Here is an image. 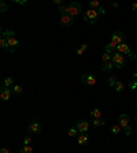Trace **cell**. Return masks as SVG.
I'll use <instances>...</instances> for the list:
<instances>
[{
	"label": "cell",
	"instance_id": "obj_28",
	"mask_svg": "<svg viewBox=\"0 0 137 153\" xmlns=\"http://www.w3.org/2000/svg\"><path fill=\"white\" fill-rule=\"evenodd\" d=\"M86 49H88V44H82L80 48H78V49H77V55H82Z\"/></svg>",
	"mask_w": 137,
	"mask_h": 153
},
{
	"label": "cell",
	"instance_id": "obj_10",
	"mask_svg": "<svg viewBox=\"0 0 137 153\" xmlns=\"http://www.w3.org/2000/svg\"><path fill=\"white\" fill-rule=\"evenodd\" d=\"M11 93H13V90L10 89V88H1V90H0V99L3 100V101H8L10 99H11Z\"/></svg>",
	"mask_w": 137,
	"mask_h": 153
},
{
	"label": "cell",
	"instance_id": "obj_6",
	"mask_svg": "<svg viewBox=\"0 0 137 153\" xmlns=\"http://www.w3.org/2000/svg\"><path fill=\"white\" fill-rule=\"evenodd\" d=\"M125 40H126V36H125V33L122 32H114V34L111 36V42H115V44H122V42H125Z\"/></svg>",
	"mask_w": 137,
	"mask_h": 153
},
{
	"label": "cell",
	"instance_id": "obj_8",
	"mask_svg": "<svg viewBox=\"0 0 137 153\" xmlns=\"http://www.w3.org/2000/svg\"><path fill=\"white\" fill-rule=\"evenodd\" d=\"M73 16H70L69 14H66V15H62L61 16V25L63 26V27H70L71 25H73Z\"/></svg>",
	"mask_w": 137,
	"mask_h": 153
},
{
	"label": "cell",
	"instance_id": "obj_35",
	"mask_svg": "<svg viewBox=\"0 0 137 153\" xmlns=\"http://www.w3.org/2000/svg\"><path fill=\"white\" fill-rule=\"evenodd\" d=\"M97 13H99V15H104V14H106V10H104V7H100V8L97 10Z\"/></svg>",
	"mask_w": 137,
	"mask_h": 153
},
{
	"label": "cell",
	"instance_id": "obj_26",
	"mask_svg": "<svg viewBox=\"0 0 137 153\" xmlns=\"http://www.w3.org/2000/svg\"><path fill=\"white\" fill-rule=\"evenodd\" d=\"M21 153H33V148L30 145H23V148L21 149Z\"/></svg>",
	"mask_w": 137,
	"mask_h": 153
},
{
	"label": "cell",
	"instance_id": "obj_34",
	"mask_svg": "<svg viewBox=\"0 0 137 153\" xmlns=\"http://www.w3.org/2000/svg\"><path fill=\"white\" fill-rule=\"evenodd\" d=\"M124 133H125V135H130L132 134V127L129 126V127H126V128H124Z\"/></svg>",
	"mask_w": 137,
	"mask_h": 153
},
{
	"label": "cell",
	"instance_id": "obj_37",
	"mask_svg": "<svg viewBox=\"0 0 137 153\" xmlns=\"http://www.w3.org/2000/svg\"><path fill=\"white\" fill-rule=\"evenodd\" d=\"M0 153H11V152H10L8 148H1V149H0Z\"/></svg>",
	"mask_w": 137,
	"mask_h": 153
},
{
	"label": "cell",
	"instance_id": "obj_14",
	"mask_svg": "<svg viewBox=\"0 0 137 153\" xmlns=\"http://www.w3.org/2000/svg\"><path fill=\"white\" fill-rule=\"evenodd\" d=\"M91 116H92V119H102V109L93 108L91 111Z\"/></svg>",
	"mask_w": 137,
	"mask_h": 153
},
{
	"label": "cell",
	"instance_id": "obj_27",
	"mask_svg": "<svg viewBox=\"0 0 137 153\" xmlns=\"http://www.w3.org/2000/svg\"><path fill=\"white\" fill-rule=\"evenodd\" d=\"M89 6H91V8H93V10H99L100 7H102V6H100V3L97 1V0H93V1H91Z\"/></svg>",
	"mask_w": 137,
	"mask_h": 153
},
{
	"label": "cell",
	"instance_id": "obj_33",
	"mask_svg": "<svg viewBox=\"0 0 137 153\" xmlns=\"http://www.w3.org/2000/svg\"><path fill=\"white\" fill-rule=\"evenodd\" d=\"M30 142H32L30 137H29V135H26V137L23 138V145H30Z\"/></svg>",
	"mask_w": 137,
	"mask_h": 153
},
{
	"label": "cell",
	"instance_id": "obj_17",
	"mask_svg": "<svg viewBox=\"0 0 137 153\" xmlns=\"http://www.w3.org/2000/svg\"><path fill=\"white\" fill-rule=\"evenodd\" d=\"M114 88H115V92L117 93H122L125 90V83L122 82V81H118V82L115 83Z\"/></svg>",
	"mask_w": 137,
	"mask_h": 153
},
{
	"label": "cell",
	"instance_id": "obj_4",
	"mask_svg": "<svg viewBox=\"0 0 137 153\" xmlns=\"http://www.w3.org/2000/svg\"><path fill=\"white\" fill-rule=\"evenodd\" d=\"M81 82L85 83V85H88V86H95L97 81H96V76L93 75V74L85 73V74L81 75Z\"/></svg>",
	"mask_w": 137,
	"mask_h": 153
},
{
	"label": "cell",
	"instance_id": "obj_19",
	"mask_svg": "<svg viewBox=\"0 0 137 153\" xmlns=\"http://www.w3.org/2000/svg\"><path fill=\"white\" fill-rule=\"evenodd\" d=\"M11 90H13V93L14 94H16V96H19V94H22V92H23V88L21 85H14L13 88H11Z\"/></svg>",
	"mask_w": 137,
	"mask_h": 153
},
{
	"label": "cell",
	"instance_id": "obj_24",
	"mask_svg": "<svg viewBox=\"0 0 137 153\" xmlns=\"http://www.w3.org/2000/svg\"><path fill=\"white\" fill-rule=\"evenodd\" d=\"M77 134H78V130H77L76 127H70V128H69V131H67V135H69V137H71V138L76 137Z\"/></svg>",
	"mask_w": 137,
	"mask_h": 153
},
{
	"label": "cell",
	"instance_id": "obj_30",
	"mask_svg": "<svg viewBox=\"0 0 137 153\" xmlns=\"http://www.w3.org/2000/svg\"><path fill=\"white\" fill-rule=\"evenodd\" d=\"M102 60H103V63H106V62H110V60H112V55H110V53H107V52H106V53L102 56Z\"/></svg>",
	"mask_w": 137,
	"mask_h": 153
},
{
	"label": "cell",
	"instance_id": "obj_9",
	"mask_svg": "<svg viewBox=\"0 0 137 153\" xmlns=\"http://www.w3.org/2000/svg\"><path fill=\"white\" fill-rule=\"evenodd\" d=\"M7 45H8V51L10 52H15L16 49H18V47H19V41L16 40L15 37L8 38V40H7Z\"/></svg>",
	"mask_w": 137,
	"mask_h": 153
},
{
	"label": "cell",
	"instance_id": "obj_1",
	"mask_svg": "<svg viewBox=\"0 0 137 153\" xmlns=\"http://www.w3.org/2000/svg\"><path fill=\"white\" fill-rule=\"evenodd\" d=\"M99 18V13H97V10H93V8H89L88 11H85V15H84V21L88 23H95Z\"/></svg>",
	"mask_w": 137,
	"mask_h": 153
},
{
	"label": "cell",
	"instance_id": "obj_15",
	"mask_svg": "<svg viewBox=\"0 0 137 153\" xmlns=\"http://www.w3.org/2000/svg\"><path fill=\"white\" fill-rule=\"evenodd\" d=\"M77 142H78V145H86L88 143V135L86 134H80L78 138H77Z\"/></svg>",
	"mask_w": 137,
	"mask_h": 153
},
{
	"label": "cell",
	"instance_id": "obj_13",
	"mask_svg": "<svg viewBox=\"0 0 137 153\" xmlns=\"http://www.w3.org/2000/svg\"><path fill=\"white\" fill-rule=\"evenodd\" d=\"M132 52L130 47H129V44H126V42H122V44L118 45V53H122V55H129Z\"/></svg>",
	"mask_w": 137,
	"mask_h": 153
},
{
	"label": "cell",
	"instance_id": "obj_39",
	"mask_svg": "<svg viewBox=\"0 0 137 153\" xmlns=\"http://www.w3.org/2000/svg\"><path fill=\"white\" fill-rule=\"evenodd\" d=\"M133 79H136V81H137V70L133 73Z\"/></svg>",
	"mask_w": 137,
	"mask_h": 153
},
{
	"label": "cell",
	"instance_id": "obj_32",
	"mask_svg": "<svg viewBox=\"0 0 137 153\" xmlns=\"http://www.w3.org/2000/svg\"><path fill=\"white\" fill-rule=\"evenodd\" d=\"M0 11H1V13H6L7 11V4H6V1H3V0L0 1Z\"/></svg>",
	"mask_w": 137,
	"mask_h": 153
},
{
	"label": "cell",
	"instance_id": "obj_42",
	"mask_svg": "<svg viewBox=\"0 0 137 153\" xmlns=\"http://www.w3.org/2000/svg\"><path fill=\"white\" fill-rule=\"evenodd\" d=\"M134 119H136V122H137V114H136V116H134Z\"/></svg>",
	"mask_w": 137,
	"mask_h": 153
},
{
	"label": "cell",
	"instance_id": "obj_12",
	"mask_svg": "<svg viewBox=\"0 0 137 153\" xmlns=\"http://www.w3.org/2000/svg\"><path fill=\"white\" fill-rule=\"evenodd\" d=\"M106 52L110 55H115L118 52V44H115V42H111L110 41L109 44L106 45Z\"/></svg>",
	"mask_w": 137,
	"mask_h": 153
},
{
	"label": "cell",
	"instance_id": "obj_3",
	"mask_svg": "<svg viewBox=\"0 0 137 153\" xmlns=\"http://www.w3.org/2000/svg\"><path fill=\"white\" fill-rule=\"evenodd\" d=\"M112 63L115 64L117 68H122V67L126 64V57H125V55L117 52L115 55H112Z\"/></svg>",
	"mask_w": 137,
	"mask_h": 153
},
{
	"label": "cell",
	"instance_id": "obj_41",
	"mask_svg": "<svg viewBox=\"0 0 137 153\" xmlns=\"http://www.w3.org/2000/svg\"><path fill=\"white\" fill-rule=\"evenodd\" d=\"M111 6L112 7H119V4L118 3H111Z\"/></svg>",
	"mask_w": 137,
	"mask_h": 153
},
{
	"label": "cell",
	"instance_id": "obj_18",
	"mask_svg": "<svg viewBox=\"0 0 137 153\" xmlns=\"http://www.w3.org/2000/svg\"><path fill=\"white\" fill-rule=\"evenodd\" d=\"M4 86H6V88H10V89L13 88L14 86V78L13 76H6V78H4Z\"/></svg>",
	"mask_w": 137,
	"mask_h": 153
},
{
	"label": "cell",
	"instance_id": "obj_21",
	"mask_svg": "<svg viewBox=\"0 0 137 153\" xmlns=\"http://www.w3.org/2000/svg\"><path fill=\"white\" fill-rule=\"evenodd\" d=\"M58 13L62 15H66L67 14V6L66 4H61V6H58Z\"/></svg>",
	"mask_w": 137,
	"mask_h": 153
},
{
	"label": "cell",
	"instance_id": "obj_22",
	"mask_svg": "<svg viewBox=\"0 0 137 153\" xmlns=\"http://www.w3.org/2000/svg\"><path fill=\"white\" fill-rule=\"evenodd\" d=\"M122 131V127L121 126H119V124H114V126H112L111 127V133L114 134V135H117V134H119Z\"/></svg>",
	"mask_w": 137,
	"mask_h": 153
},
{
	"label": "cell",
	"instance_id": "obj_5",
	"mask_svg": "<svg viewBox=\"0 0 137 153\" xmlns=\"http://www.w3.org/2000/svg\"><path fill=\"white\" fill-rule=\"evenodd\" d=\"M76 128L78 130L80 134H86V131L89 130V123L84 119H80V120L76 122Z\"/></svg>",
	"mask_w": 137,
	"mask_h": 153
},
{
	"label": "cell",
	"instance_id": "obj_36",
	"mask_svg": "<svg viewBox=\"0 0 137 153\" xmlns=\"http://www.w3.org/2000/svg\"><path fill=\"white\" fill-rule=\"evenodd\" d=\"M14 3H16V4H21V6H23V4H26V0H14Z\"/></svg>",
	"mask_w": 137,
	"mask_h": 153
},
{
	"label": "cell",
	"instance_id": "obj_38",
	"mask_svg": "<svg viewBox=\"0 0 137 153\" xmlns=\"http://www.w3.org/2000/svg\"><path fill=\"white\" fill-rule=\"evenodd\" d=\"M132 8H133V11H134V13H137V1H136V3H133V6H132Z\"/></svg>",
	"mask_w": 137,
	"mask_h": 153
},
{
	"label": "cell",
	"instance_id": "obj_43",
	"mask_svg": "<svg viewBox=\"0 0 137 153\" xmlns=\"http://www.w3.org/2000/svg\"><path fill=\"white\" fill-rule=\"evenodd\" d=\"M136 109H137V102H136Z\"/></svg>",
	"mask_w": 137,
	"mask_h": 153
},
{
	"label": "cell",
	"instance_id": "obj_29",
	"mask_svg": "<svg viewBox=\"0 0 137 153\" xmlns=\"http://www.w3.org/2000/svg\"><path fill=\"white\" fill-rule=\"evenodd\" d=\"M0 48L1 49H8V45H7V40L4 37L0 38Z\"/></svg>",
	"mask_w": 137,
	"mask_h": 153
},
{
	"label": "cell",
	"instance_id": "obj_31",
	"mask_svg": "<svg viewBox=\"0 0 137 153\" xmlns=\"http://www.w3.org/2000/svg\"><path fill=\"white\" fill-rule=\"evenodd\" d=\"M129 89H130L132 92H136L137 90V81L136 79H133L130 83H129Z\"/></svg>",
	"mask_w": 137,
	"mask_h": 153
},
{
	"label": "cell",
	"instance_id": "obj_20",
	"mask_svg": "<svg viewBox=\"0 0 137 153\" xmlns=\"http://www.w3.org/2000/svg\"><path fill=\"white\" fill-rule=\"evenodd\" d=\"M112 67H115V64L112 63V60H110V62H106V63H103L102 70H103V71H110Z\"/></svg>",
	"mask_w": 137,
	"mask_h": 153
},
{
	"label": "cell",
	"instance_id": "obj_25",
	"mask_svg": "<svg viewBox=\"0 0 137 153\" xmlns=\"http://www.w3.org/2000/svg\"><path fill=\"white\" fill-rule=\"evenodd\" d=\"M117 82H118V76H117V75H111L109 78V85L110 86H115V83H117Z\"/></svg>",
	"mask_w": 137,
	"mask_h": 153
},
{
	"label": "cell",
	"instance_id": "obj_23",
	"mask_svg": "<svg viewBox=\"0 0 137 153\" xmlns=\"http://www.w3.org/2000/svg\"><path fill=\"white\" fill-rule=\"evenodd\" d=\"M92 124H93V127H100V126L104 124V120H103V119H93Z\"/></svg>",
	"mask_w": 137,
	"mask_h": 153
},
{
	"label": "cell",
	"instance_id": "obj_40",
	"mask_svg": "<svg viewBox=\"0 0 137 153\" xmlns=\"http://www.w3.org/2000/svg\"><path fill=\"white\" fill-rule=\"evenodd\" d=\"M54 3H55V4H58V6H61V4H62V3H61V0H54Z\"/></svg>",
	"mask_w": 137,
	"mask_h": 153
},
{
	"label": "cell",
	"instance_id": "obj_7",
	"mask_svg": "<svg viewBox=\"0 0 137 153\" xmlns=\"http://www.w3.org/2000/svg\"><path fill=\"white\" fill-rule=\"evenodd\" d=\"M28 130L30 131L32 134H38L40 131H41V124L38 123L37 120H32L30 122V124L28 126Z\"/></svg>",
	"mask_w": 137,
	"mask_h": 153
},
{
	"label": "cell",
	"instance_id": "obj_11",
	"mask_svg": "<svg viewBox=\"0 0 137 153\" xmlns=\"http://www.w3.org/2000/svg\"><path fill=\"white\" fill-rule=\"evenodd\" d=\"M118 124L122 128L129 127V115L128 114H121L118 118Z\"/></svg>",
	"mask_w": 137,
	"mask_h": 153
},
{
	"label": "cell",
	"instance_id": "obj_2",
	"mask_svg": "<svg viewBox=\"0 0 137 153\" xmlns=\"http://www.w3.org/2000/svg\"><path fill=\"white\" fill-rule=\"evenodd\" d=\"M80 13H81V4L78 1H73V3H70L67 6V14L70 16H73V18L77 16Z\"/></svg>",
	"mask_w": 137,
	"mask_h": 153
},
{
	"label": "cell",
	"instance_id": "obj_16",
	"mask_svg": "<svg viewBox=\"0 0 137 153\" xmlns=\"http://www.w3.org/2000/svg\"><path fill=\"white\" fill-rule=\"evenodd\" d=\"M1 37H4L6 40H8V38H13V37H15V32H14V30H11V29H8V30H4V32L1 33Z\"/></svg>",
	"mask_w": 137,
	"mask_h": 153
}]
</instances>
